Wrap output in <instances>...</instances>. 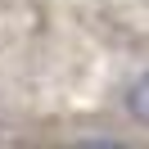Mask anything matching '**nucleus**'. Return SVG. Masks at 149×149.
<instances>
[{"label": "nucleus", "mask_w": 149, "mask_h": 149, "mask_svg": "<svg viewBox=\"0 0 149 149\" xmlns=\"http://www.w3.org/2000/svg\"><path fill=\"white\" fill-rule=\"evenodd\" d=\"M145 86H149V77H145V72H140L136 81L127 86V109L136 113V122H140V127L149 122V109H145Z\"/></svg>", "instance_id": "obj_1"}]
</instances>
